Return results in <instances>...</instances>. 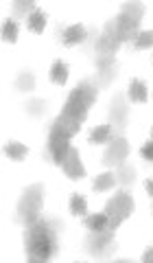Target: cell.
I'll return each instance as SVG.
<instances>
[{
	"instance_id": "obj_1",
	"label": "cell",
	"mask_w": 153,
	"mask_h": 263,
	"mask_svg": "<svg viewBox=\"0 0 153 263\" xmlns=\"http://www.w3.org/2000/svg\"><path fill=\"white\" fill-rule=\"evenodd\" d=\"M57 235L59 221L42 219L27 226L24 230V250H27L29 263H48L57 254Z\"/></svg>"
},
{
	"instance_id": "obj_2",
	"label": "cell",
	"mask_w": 153,
	"mask_h": 263,
	"mask_svg": "<svg viewBox=\"0 0 153 263\" xmlns=\"http://www.w3.org/2000/svg\"><path fill=\"white\" fill-rule=\"evenodd\" d=\"M96 92H99V90L94 88V84H92L90 79L81 81V84H79L68 95L66 105H63L61 114L66 119H70V121H75V123L81 125V123L85 121V117H88V112H90V108H92L94 101H96Z\"/></svg>"
},
{
	"instance_id": "obj_3",
	"label": "cell",
	"mask_w": 153,
	"mask_h": 263,
	"mask_svg": "<svg viewBox=\"0 0 153 263\" xmlns=\"http://www.w3.org/2000/svg\"><path fill=\"white\" fill-rule=\"evenodd\" d=\"M142 15H144V5L142 3H125L123 7H120L116 18H112L116 37H118L120 44L127 42V40H136L140 35Z\"/></svg>"
},
{
	"instance_id": "obj_4",
	"label": "cell",
	"mask_w": 153,
	"mask_h": 263,
	"mask_svg": "<svg viewBox=\"0 0 153 263\" xmlns=\"http://www.w3.org/2000/svg\"><path fill=\"white\" fill-rule=\"evenodd\" d=\"M42 197H44L42 184H31L18 204V221H22L24 226L35 224L39 219V213H42Z\"/></svg>"
},
{
	"instance_id": "obj_5",
	"label": "cell",
	"mask_w": 153,
	"mask_h": 263,
	"mask_svg": "<svg viewBox=\"0 0 153 263\" xmlns=\"http://www.w3.org/2000/svg\"><path fill=\"white\" fill-rule=\"evenodd\" d=\"M85 250L96 259H107L112 252L116 250V241H114V230L105 228V230H90L85 237Z\"/></svg>"
},
{
	"instance_id": "obj_6",
	"label": "cell",
	"mask_w": 153,
	"mask_h": 263,
	"mask_svg": "<svg viewBox=\"0 0 153 263\" xmlns=\"http://www.w3.org/2000/svg\"><path fill=\"white\" fill-rule=\"evenodd\" d=\"M132 211H134V200H132V195L127 193V191H118V193L105 204V215H107V221H110L107 228L116 230L118 224H123V221L132 215Z\"/></svg>"
},
{
	"instance_id": "obj_7",
	"label": "cell",
	"mask_w": 153,
	"mask_h": 263,
	"mask_svg": "<svg viewBox=\"0 0 153 263\" xmlns=\"http://www.w3.org/2000/svg\"><path fill=\"white\" fill-rule=\"evenodd\" d=\"M127 99L123 92H118L112 99V110H110V127H112V138H123L125 127H127Z\"/></svg>"
},
{
	"instance_id": "obj_8",
	"label": "cell",
	"mask_w": 153,
	"mask_h": 263,
	"mask_svg": "<svg viewBox=\"0 0 153 263\" xmlns=\"http://www.w3.org/2000/svg\"><path fill=\"white\" fill-rule=\"evenodd\" d=\"M68 152H70V136L63 134L57 127H51V132H48V154H51V160L63 167Z\"/></svg>"
},
{
	"instance_id": "obj_9",
	"label": "cell",
	"mask_w": 153,
	"mask_h": 263,
	"mask_svg": "<svg viewBox=\"0 0 153 263\" xmlns=\"http://www.w3.org/2000/svg\"><path fill=\"white\" fill-rule=\"evenodd\" d=\"M118 37H116V31H114V22H107L105 27H103L99 40H96V57H114V53L118 51Z\"/></svg>"
},
{
	"instance_id": "obj_10",
	"label": "cell",
	"mask_w": 153,
	"mask_h": 263,
	"mask_svg": "<svg viewBox=\"0 0 153 263\" xmlns=\"http://www.w3.org/2000/svg\"><path fill=\"white\" fill-rule=\"evenodd\" d=\"M127 154H129V143L125 138H110V145L103 154V162L107 167H120V164H125Z\"/></svg>"
},
{
	"instance_id": "obj_11",
	"label": "cell",
	"mask_w": 153,
	"mask_h": 263,
	"mask_svg": "<svg viewBox=\"0 0 153 263\" xmlns=\"http://www.w3.org/2000/svg\"><path fill=\"white\" fill-rule=\"evenodd\" d=\"M63 171H66V176L72 178V180H79V178L85 176L83 162H81V158H79V152L75 149V147H70L68 158H66V162H63Z\"/></svg>"
},
{
	"instance_id": "obj_12",
	"label": "cell",
	"mask_w": 153,
	"mask_h": 263,
	"mask_svg": "<svg viewBox=\"0 0 153 263\" xmlns=\"http://www.w3.org/2000/svg\"><path fill=\"white\" fill-rule=\"evenodd\" d=\"M85 37H88V29L83 27V24L68 27L66 33H63V42H66V44H79V42H83Z\"/></svg>"
},
{
	"instance_id": "obj_13",
	"label": "cell",
	"mask_w": 153,
	"mask_h": 263,
	"mask_svg": "<svg viewBox=\"0 0 153 263\" xmlns=\"http://www.w3.org/2000/svg\"><path fill=\"white\" fill-rule=\"evenodd\" d=\"M114 77H116V68H107V70H99L96 77L90 79V81L94 84V88L99 90V88H107L112 81H114Z\"/></svg>"
},
{
	"instance_id": "obj_14",
	"label": "cell",
	"mask_w": 153,
	"mask_h": 263,
	"mask_svg": "<svg viewBox=\"0 0 153 263\" xmlns=\"http://www.w3.org/2000/svg\"><path fill=\"white\" fill-rule=\"evenodd\" d=\"M110 138H112V127H110V125H99V127H94V129H92L90 143H92V145L110 143Z\"/></svg>"
},
{
	"instance_id": "obj_15",
	"label": "cell",
	"mask_w": 153,
	"mask_h": 263,
	"mask_svg": "<svg viewBox=\"0 0 153 263\" xmlns=\"http://www.w3.org/2000/svg\"><path fill=\"white\" fill-rule=\"evenodd\" d=\"M116 180L120 184H125V186H129L136 182V169L129 167V164H120L118 171H116Z\"/></svg>"
},
{
	"instance_id": "obj_16",
	"label": "cell",
	"mask_w": 153,
	"mask_h": 263,
	"mask_svg": "<svg viewBox=\"0 0 153 263\" xmlns=\"http://www.w3.org/2000/svg\"><path fill=\"white\" fill-rule=\"evenodd\" d=\"M85 226L90 228V230H105L110 226V221H107L105 213H96V215L85 217Z\"/></svg>"
},
{
	"instance_id": "obj_17",
	"label": "cell",
	"mask_w": 153,
	"mask_h": 263,
	"mask_svg": "<svg viewBox=\"0 0 153 263\" xmlns=\"http://www.w3.org/2000/svg\"><path fill=\"white\" fill-rule=\"evenodd\" d=\"M35 11V5L31 3V0H18V3H13V15L15 18H24V15H29Z\"/></svg>"
},
{
	"instance_id": "obj_18",
	"label": "cell",
	"mask_w": 153,
	"mask_h": 263,
	"mask_svg": "<svg viewBox=\"0 0 153 263\" xmlns=\"http://www.w3.org/2000/svg\"><path fill=\"white\" fill-rule=\"evenodd\" d=\"M129 99L132 101H147V88L140 79H134L129 86Z\"/></svg>"
},
{
	"instance_id": "obj_19",
	"label": "cell",
	"mask_w": 153,
	"mask_h": 263,
	"mask_svg": "<svg viewBox=\"0 0 153 263\" xmlns=\"http://www.w3.org/2000/svg\"><path fill=\"white\" fill-rule=\"evenodd\" d=\"M51 77H53L55 84H66L68 81V66L63 62H55L53 70H51Z\"/></svg>"
},
{
	"instance_id": "obj_20",
	"label": "cell",
	"mask_w": 153,
	"mask_h": 263,
	"mask_svg": "<svg viewBox=\"0 0 153 263\" xmlns=\"http://www.w3.org/2000/svg\"><path fill=\"white\" fill-rule=\"evenodd\" d=\"M114 184H116V174H110V171H107V174H101L99 178L94 180V189H96V191H107V189H112Z\"/></svg>"
},
{
	"instance_id": "obj_21",
	"label": "cell",
	"mask_w": 153,
	"mask_h": 263,
	"mask_svg": "<svg viewBox=\"0 0 153 263\" xmlns=\"http://www.w3.org/2000/svg\"><path fill=\"white\" fill-rule=\"evenodd\" d=\"M33 86H35V77H33V72H20L18 79H15V88H18L20 92L33 90Z\"/></svg>"
},
{
	"instance_id": "obj_22",
	"label": "cell",
	"mask_w": 153,
	"mask_h": 263,
	"mask_svg": "<svg viewBox=\"0 0 153 263\" xmlns=\"http://www.w3.org/2000/svg\"><path fill=\"white\" fill-rule=\"evenodd\" d=\"M44 24H46V15H44V11H39V9H35L33 13L29 15V29L31 31H44Z\"/></svg>"
},
{
	"instance_id": "obj_23",
	"label": "cell",
	"mask_w": 153,
	"mask_h": 263,
	"mask_svg": "<svg viewBox=\"0 0 153 263\" xmlns=\"http://www.w3.org/2000/svg\"><path fill=\"white\" fill-rule=\"evenodd\" d=\"M70 211H72V215H85V211H88L85 197H83V195H72V200H70Z\"/></svg>"
},
{
	"instance_id": "obj_24",
	"label": "cell",
	"mask_w": 153,
	"mask_h": 263,
	"mask_svg": "<svg viewBox=\"0 0 153 263\" xmlns=\"http://www.w3.org/2000/svg\"><path fill=\"white\" fill-rule=\"evenodd\" d=\"M3 37L7 40V42H15V37H18V22L7 20L5 27H3Z\"/></svg>"
},
{
	"instance_id": "obj_25",
	"label": "cell",
	"mask_w": 153,
	"mask_h": 263,
	"mask_svg": "<svg viewBox=\"0 0 153 263\" xmlns=\"http://www.w3.org/2000/svg\"><path fill=\"white\" fill-rule=\"evenodd\" d=\"M5 152L9 154L13 160H22L24 156H27V147H24V145H20V143H9V145L5 147Z\"/></svg>"
},
{
	"instance_id": "obj_26",
	"label": "cell",
	"mask_w": 153,
	"mask_h": 263,
	"mask_svg": "<svg viewBox=\"0 0 153 263\" xmlns=\"http://www.w3.org/2000/svg\"><path fill=\"white\" fill-rule=\"evenodd\" d=\"M27 110L33 114V117H39V114H44V110H46V101L44 99H31L27 103Z\"/></svg>"
},
{
	"instance_id": "obj_27",
	"label": "cell",
	"mask_w": 153,
	"mask_h": 263,
	"mask_svg": "<svg viewBox=\"0 0 153 263\" xmlns=\"http://www.w3.org/2000/svg\"><path fill=\"white\" fill-rule=\"evenodd\" d=\"M134 44H136V48H149V46H153V31H142L140 35L134 40Z\"/></svg>"
},
{
	"instance_id": "obj_28",
	"label": "cell",
	"mask_w": 153,
	"mask_h": 263,
	"mask_svg": "<svg viewBox=\"0 0 153 263\" xmlns=\"http://www.w3.org/2000/svg\"><path fill=\"white\" fill-rule=\"evenodd\" d=\"M96 68L99 70L116 68V57H96Z\"/></svg>"
},
{
	"instance_id": "obj_29",
	"label": "cell",
	"mask_w": 153,
	"mask_h": 263,
	"mask_svg": "<svg viewBox=\"0 0 153 263\" xmlns=\"http://www.w3.org/2000/svg\"><path fill=\"white\" fill-rule=\"evenodd\" d=\"M142 156H144V158H147L149 162H153V141L142 147Z\"/></svg>"
},
{
	"instance_id": "obj_30",
	"label": "cell",
	"mask_w": 153,
	"mask_h": 263,
	"mask_svg": "<svg viewBox=\"0 0 153 263\" xmlns=\"http://www.w3.org/2000/svg\"><path fill=\"white\" fill-rule=\"evenodd\" d=\"M142 263H153V248H149L147 252H144V257H142Z\"/></svg>"
},
{
	"instance_id": "obj_31",
	"label": "cell",
	"mask_w": 153,
	"mask_h": 263,
	"mask_svg": "<svg viewBox=\"0 0 153 263\" xmlns=\"http://www.w3.org/2000/svg\"><path fill=\"white\" fill-rule=\"evenodd\" d=\"M147 191H149V195L153 197V180H147Z\"/></svg>"
},
{
	"instance_id": "obj_32",
	"label": "cell",
	"mask_w": 153,
	"mask_h": 263,
	"mask_svg": "<svg viewBox=\"0 0 153 263\" xmlns=\"http://www.w3.org/2000/svg\"><path fill=\"white\" fill-rule=\"evenodd\" d=\"M114 263H132L129 259H123V261H114Z\"/></svg>"
}]
</instances>
